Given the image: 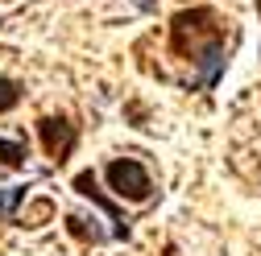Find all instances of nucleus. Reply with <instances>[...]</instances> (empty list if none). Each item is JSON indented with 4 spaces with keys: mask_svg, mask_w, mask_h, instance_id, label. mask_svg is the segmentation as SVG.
<instances>
[{
    "mask_svg": "<svg viewBox=\"0 0 261 256\" xmlns=\"http://www.w3.org/2000/svg\"><path fill=\"white\" fill-rule=\"evenodd\" d=\"M104 178L112 186V195L124 199V203H145L153 195V182H149V170L137 162V157H116V162L104 166Z\"/></svg>",
    "mask_w": 261,
    "mask_h": 256,
    "instance_id": "f03ea898",
    "label": "nucleus"
},
{
    "mask_svg": "<svg viewBox=\"0 0 261 256\" xmlns=\"http://www.w3.org/2000/svg\"><path fill=\"white\" fill-rule=\"evenodd\" d=\"M228 21L216 9H182L170 17V50L178 58H187L203 87H216V79L224 75V29Z\"/></svg>",
    "mask_w": 261,
    "mask_h": 256,
    "instance_id": "f257e3e1",
    "label": "nucleus"
},
{
    "mask_svg": "<svg viewBox=\"0 0 261 256\" xmlns=\"http://www.w3.org/2000/svg\"><path fill=\"white\" fill-rule=\"evenodd\" d=\"M25 166V145L0 137V170H21Z\"/></svg>",
    "mask_w": 261,
    "mask_h": 256,
    "instance_id": "0eeeda50",
    "label": "nucleus"
},
{
    "mask_svg": "<svg viewBox=\"0 0 261 256\" xmlns=\"http://www.w3.org/2000/svg\"><path fill=\"white\" fill-rule=\"evenodd\" d=\"M21 95H25V87H21L17 79L0 75V116H5V112H13V108L21 104Z\"/></svg>",
    "mask_w": 261,
    "mask_h": 256,
    "instance_id": "423d86ee",
    "label": "nucleus"
},
{
    "mask_svg": "<svg viewBox=\"0 0 261 256\" xmlns=\"http://www.w3.org/2000/svg\"><path fill=\"white\" fill-rule=\"evenodd\" d=\"M71 186L79 190L83 199H91V203H100V207L108 211V219H112V236H116V240H128V223H124V215L116 211V203H112V199H104V190H100V182H95V174H91V170L75 174V182H71Z\"/></svg>",
    "mask_w": 261,
    "mask_h": 256,
    "instance_id": "20e7f679",
    "label": "nucleus"
},
{
    "mask_svg": "<svg viewBox=\"0 0 261 256\" xmlns=\"http://www.w3.org/2000/svg\"><path fill=\"white\" fill-rule=\"evenodd\" d=\"M50 211H54V207H50V199H38L34 207H29V211L17 219V223H21V228H42V219H46Z\"/></svg>",
    "mask_w": 261,
    "mask_h": 256,
    "instance_id": "1a4fd4ad",
    "label": "nucleus"
},
{
    "mask_svg": "<svg viewBox=\"0 0 261 256\" xmlns=\"http://www.w3.org/2000/svg\"><path fill=\"white\" fill-rule=\"evenodd\" d=\"M29 199V186H0V219H21L17 207Z\"/></svg>",
    "mask_w": 261,
    "mask_h": 256,
    "instance_id": "39448f33",
    "label": "nucleus"
},
{
    "mask_svg": "<svg viewBox=\"0 0 261 256\" xmlns=\"http://www.w3.org/2000/svg\"><path fill=\"white\" fill-rule=\"evenodd\" d=\"M38 137H42L46 157L62 166V162L75 153V145H79V128H75L67 116H42V120H38Z\"/></svg>",
    "mask_w": 261,
    "mask_h": 256,
    "instance_id": "7ed1b4c3",
    "label": "nucleus"
},
{
    "mask_svg": "<svg viewBox=\"0 0 261 256\" xmlns=\"http://www.w3.org/2000/svg\"><path fill=\"white\" fill-rule=\"evenodd\" d=\"M67 232L75 240H83V244H100L104 240V232L100 228H87V219H79V215H67Z\"/></svg>",
    "mask_w": 261,
    "mask_h": 256,
    "instance_id": "6e6552de",
    "label": "nucleus"
}]
</instances>
